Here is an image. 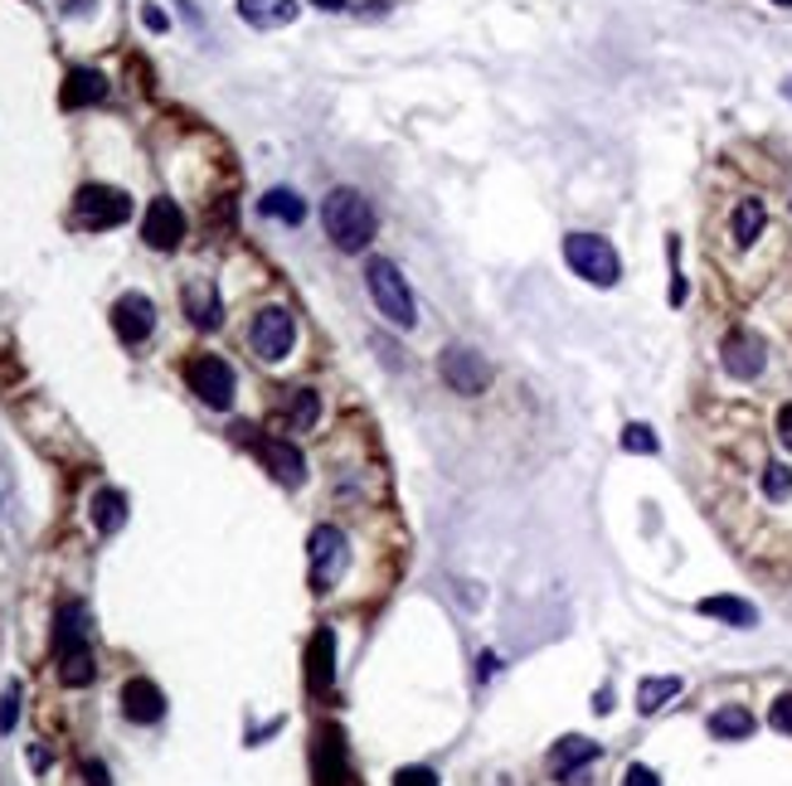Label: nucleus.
I'll use <instances>...</instances> for the list:
<instances>
[{"instance_id":"1","label":"nucleus","mask_w":792,"mask_h":786,"mask_svg":"<svg viewBox=\"0 0 792 786\" xmlns=\"http://www.w3.org/2000/svg\"><path fill=\"white\" fill-rule=\"evenodd\" d=\"M321 224H326V238L336 243L340 253H365V243L374 238V209L360 190H331L321 204Z\"/></svg>"},{"instance_id":"2","label":"nucleus","mask_w":792,"mask_h":786,"mask_svg":"<svg viewBox=\"0 0 792 786\" xmlns=\"http://www.w3.org/2000/svg\"><path fill=\"white\" fill-rule=\"evenodd\" d=\"M365 287H370V297L374 306H380V316H389L399 330H409L413 321H419V301H413V287H409V277L399 273L389 257H374L370 267H365Z\"/></svg>"},{"instance_id":"3","label":"nucleus","mask_w":792,"mask_h":786,"mask_svg":"<svg viewBox=\"0 0 792 786\" xmlns=\"http://www.w3.org/2000/svg\"><path fill=\"white\" fill-rule=\"evenodd\" d=\"M564 263L574 267L583 282H593V287H613V282L623 277V257H617V248L608 238H599V233H569Z\"/></svg>"},{"instance_id":"4","label":"nucleus","mask_w":792,"mask_h":786,"mask_svg":"<svg viewBox=\"0 0 792 786\" xmlns=\"http://www.w3.org/2000/svg\"><path fill=\"white\" fill-rule=\"evenodd\" d=\"M186 384H190L194 399L210 403V408H234L239 379H234V364L219 360V354H194L186 364Z\"/></svg>"},{"instance_id":"5","label":"nucleus","mask_w":792,"mask_h":786,"mask_svg":"<svg viewBox=\"0 0 792 786\" xmlns=\"http://www.w3.org/2000/svg\"><path fill=\"white\" fill-rule=\"evenodd\" d=\"M249 340H253V350H258V360L277 364V360H287V354H292V340H297V321H292V311H283V306H267V311L253 316Z\"/></svg>"},{"instance_id":"6","label":"nucleus","mask_w":792,"mask_h":786,"mask_svg":"<svg viewBox=\"0 0 792 786\" xmlns=\"http://www.w3.org/2000/svg\"><path fill=\"white\" fill-rule=\"evenodd\" d=\"M73 209H78V224H88V229H117L131 219V200L113 185H83Z\"/></svg>"},{"instance_id":"7","label":"nucleus","mask_w":792,"mask_h":786,"mask_svg":"<svg viewBox=\"0 0 792 786\" xmlns=\"http://www.w3.org/2000/svg\"><path fill=\"white\" fill-rule=\"evenodd\" d=\"M437 374H443V384H453V393H467V399H477V393L492 384L486 360L477 350H462V346H447L437 354Z\"/></svg>"},{"instance_id":"8","label":"nucleus","mask_w":792,"mask_h":786,"mask_svg":"<svg viewBox=\"0 0 792 786\" xmlns=\"http://www.w3.org/2000/svg\"><path fill=\"white\" fill-rule=\"evenodd\" d=\"M346 534L331 530V524H321V530H311V583L321 587H331L340 573H346Z\"/></svg>"},{"instance_id":"9","label":"nucleus","mask_w":792,"mask_h":786,"mask_svg":"<svg viewBox=\"0 0 792 786\" xmlns=\"http://www.w3.org/2000/svg\"><path fill=\"white\" fill-rule=\"evenodd\" d=\"M141 238L151 243L156 253L180 248V238H186V214H180V204L176 200H151V204H146Z\"/></svg>"},{"instance_id":"10","label":"nucleus","mask_w":792,"mask_h":786,"mask_svg":"<svg viewBox=\"0 0 792 786\" xmlns=\"http://www.w3.org/2000/svg\"><path fill=\"white\" fill-rule=\"evenodd\" d=\"M113 330H117L122 346H141V340L156 330V306H151V297H141V291H127V297H117V306H113Z\"/></svg>"},{"instance_id":"11","label":"nucleus","mask_w":792,"mask_h":786,"mask_svg":"<svg viewBox=\"0 0 792 786\" xmlns=\"http://www.w3.org/2000/svg\"><path fill=\"white\" fill-rule=\"evenodd\" d=\"M253 452H258V461L273 471V481L283 486H302V476H307V461H302V452L292 447L283 437H253Z\"/></svg>"},{"instance_id":"12","label":"nucleus","mask_w":792,"mask_h":786,"mask_svg":"<svg viewBox=\"0 0 792 786\" xmlns=\"http://www.w3.org/2000/svg\"><path fill=\"white\" fill-rule=\"evenodd\" d=\"M763 360H769V354H763V340L749 336V330H735V336L725 340V370L735 379H759Z\"/></svg>"},{"instance_id":"13","label":"nucleus","mask_w":792,"mask_h":786,"mask_svg":"<svg viewBox=\"0 0 792 786\" xmlns=\"http://www.w3.org/2000/svg\"><path fill=\"white\" fill-rule=\"evenodd\" d=\"M122 714L131 723H156L166 714V694L156 690L151 680H127V690H122Z\"/></svg>"},{"instance_id":"14","label":"nucleus","mask_w":792,"mask_h":786,"mask_svg":"<svg viewBox=\"0 0 792 786\" xmlns=\"http://www.w3.org/2000/svg\"><path fill=\"white\" fill-rule=\"evenodd\" d=\"M107 97V78L97 68H73L64 78V93H59V103L68 107V113H78V107H93Z\"/></svg>"},{"instance_id":"15","label":"nucleus","mask_w":792,"mask_h":786,"mask_svg":"<svg viewBox=\"0 0 792 786\" xmlns=\"http://www.w3.org/2000/svg\"><path fill=\"white\" fill-rule=\"evenodd\" d=\"M54 650L59 656H68V650H88V612H83V602H64V607H59Z\"/></svg>"},{"instance_id":"16","label":"nucleus","mask_w":792,"mask_h":786,"mask_svg":"<svg viewBox=\"0 0 792 786\" xmlns=\"http://www.w3.org/2000/svg\"><path fill=\"white\" fill-rule=\"evenodd\" d=\"M331 680H336V636L316 631L311 650H307V684L321 694V690H331Z\"/></svg>"},{"instance_id":"17","label":"nucleus","mask_w":792,"mask_h":786,"mask_svg":"<svg viewBox=\"0 0 792 786\" xmlns=\"http://www.w3.org/2000/svg\"><path fill=\"white\" fill-rule=\"evenodd\" d=\"M239 15L253 30H283V24L297 20V0H239Z\"/></svg>"},{"instance_id":"18","label":"nucleus","mask_w":792,"mask_h":786,"mask_svg":"<svg viewBox=\"0 0 792 786\" xmlns=\"http://www.w3.org/2000/svg\"><path fill=\"white\" fill-rule=\"evenodd\" d=\"M593 757H599V743H589V739H564V743H555V753H550V772H555V777H574V772L589 767Z\"/></svg>"},{"instance_id":"19","label":"nucleus","mask_w":792,"mask_h":786,"mask_svg":"<svg viewBox=\"0 0 792 786\" xmlns=\"http://www.w3.org/2000/svg\"><path fill=\"white\" fill-rule=\"evenodd\" d=\"M93 524L103 534H117L127 524V496L122 490H97L93 496Z\"/></svg>"},{"instance_id":"20","label":"nucleus","mask_w":792,"mask_h":786,"mask_svg":"<svg viewBox=\"0 0 792 786\" xmlns=\"http://www.w3.org/2000/svg\"><path fill=\"white\" fill-rule=\"evenodd\" d=\"M700 617H720L729 626H753L759 622V612H753V602H745V597H705Z\"/></svg>"},{"instance_id":"21","label":"nucleus","mask_w":792,"mask_h":786,"mask_svg":"<svg viewBox=\"0 0 792 786\" xmlns=\"http://www.w3.org/2000/svg\"><path fill=\"white\" fill-rule=\"evenodd\" d=\"M258 209L267 219H283V224H302V219H307V204H302V194L297 190H267L263 200H258Z\"/></svg>"},{"instance_id":"22","label":"nucleus","mask_w":792,"mask_h":786,"mask_svg":"<svg viewBox=\"0 0 792 786\" xmlns=\"http://www.w3.org/2000/svg\"><path fill=\"white\" fill-rule=\"evenodd\" d=\"M710 733H715V739H725V743H739V739H749V733H753V714H749V709H739V704L715 709V714H710Z\"/></svg>"},{"instance_id":"23","label":"nucleus","mask_w":792,"mask_h":786,"mask_svg":"<svg viewBox=\"0 0 792 786\" xmlns=\"http://www.w3.org/2000/svg\"><path fill=\"white\" fill-rule=\"evenodd\" d=\"M186 301H190V316H194V326H204V330H214L219 321H224V306H219V297L204 282H194V287L186 291Z\"/></svg>"},{"instance_id":"24","label":"nucleus","mask_w":792,"mask_h":786,"mask_svg":"<svg viewBox=\"0 0 792 786\" xmlns=\"http://www.w3.org/2000/svg\"><path fill=\"white\" fill-rule=\"evenodd\" d=\"M59 680H64L68 690H83V684H93V646L59 656Z\"/></svg>"},{"instance_id":"25","label":"nucleus","mask_w":792,"mask_h":786,"mask_svg":"<svg viewBox=\"0 0 792 786\" xmlns=\"http://www.w3.org/2000/svg\"><path fill=\"white\" fill-rule=\"evenodd\" d=\"M676 694H680V680H676V675H662V680H642L637 709H642V714H656V709H662L666 699H676Z\"/></svg>"},{"instance_id":"26","label":"nucleus","mask_w":792,"mask_h":786,"mask_svg":"<svg viewBox=\"0 0 792 786\" xmlns=\"http://www.w3.org/2000/svg\"><path fill=\"white\" fill-rule=\"evenodd\" d=\"M759 233H763V204L759 200H739V209H735V243L739 248H749Z\"/></svg>"},{"instance_id":"27","label":"nucleus","mask_w":792,"mask_h":786,"mask_svg":"<svg viewBox=\"0 0 792 786\" xmlns=\"http://www.w3.org/2000/svg\"><path fill=\"white\" fill-rule=\"evenodd\" d=\"M763 496L769 500H788L792 496V471L788 466H778V461L763 466Z\"/></svg>"},{"instance_id":"28","label":"nucleus","mask_w":792,"mask_h":786,"mask_svg":"<svg viewBox=\"0 0 792 786\" xmlns=\"http://www.w3.org/2000/svg\"><path fill=\"white\" fill-rule=\"evenodd\" d=\"M623 447H627V452H637V457H642V452L652 457V452L662 447V442H656V433H652L647 423H627V427H623Z\"/></svg>"},{"instance_id":"29","label":"nucleus","mask_w":792,"mask_h":786,"mask_svg":"<svg viewBox=\"0 0 792 786\" xmlns=\"http://www.w3.org/2000/svg\"><path fill=\"white\" fill-rule=\"evenodd\" d=\"M292 423L311 427L316 423V393L311 389H292Z\"/></svg>"},{"instance_id":"30","label":"nucleus","mask_w":792,"mask_h":786,"mask_svg":"<svg viewBox=\"0 0 792 786\" xmlns=\"http://www.w3.org/2000/svg\"><path fill=\"white\" fill-rule=\"evenodd\" d=\"M15 714H20V684H10V690L0 694V733L15 729Z\"/></svg>"},{"instance_id":"31","label":"nucleus","mask_w":792,"mask_h":786,"mask_svg":"<svg viewBox=\"0 0 792 786\" xmlns=\"http://www.w3.org/2000/svg\"><path fill=\"white\" fill-rule=\"evenodd\" d=\"M394 786H437V772L433 767H399Z\"/></svg>"},{"instance_id":"32","label":"nucleus","mask_w":792,"mask_h":786,"mask_svg":"<svg viewBox=\"0 0 792 786\" xmlns=\"http://www.w3.org/2000/svg\"><path fill=\"white\" fill-rule=\"evenodd\" d=\"M769 723H773L778 733H788V739H792V694L773 699V709H769Z\"/></svg>"},{"instance_id":"33","label":"nucleus","mask_w":792,"mask_h":786,"mask_svg":"<svg viewBox=\"0 0 792 786\" xmlns=\"http://www.w3.org/2000/svg\"><path fill=\"white\" fill-rule=\"evenodd\" d=\"M623 786H662V777H656L652 767H627V777H623Z\"/></svg>"},{"instance_id":"34","label":"nucleus","mask_w":792,"mask_h":786,"mask_svg":"<svg viewBox=\"0 0 792 786\" xmlns=\"http://www.w3.org/2000/svg\"><path fill=\"white\" fill-rule=\"evenodd\" d=\"M778 442L792 452V403H783V413H778Z\"/></svg>"},{"instance_id":"35","label":"nucleus","mask_w":792,"mask_h":786,"mask_svg":"<svg viewBox=\"0 0 792 786\" xmlns=\"http://www.w3.org/2000/svg\"><path fill=\"white\" fill-rule=\"evenodd\" d=\"M83 777H88V786H107V767L88 763V767H83Z\"/></svg>"},{"instance_id":"36","label":"nucleus","mask_w":792,"mask_h":786,"mask_svg":"<svg viewBox=\"0 0 792 786\" xmlns=\"http://www.w3.org/2000/svg\"><path fill=\"white\" fill-rule=\"evenodd\" d=\"M146 24H151V30H166V15H161V10L146 6Z\"/></svg>"},{"instance_id":"37","label":"nucleus","mask_w":792,"mask_h":786,"mask_svg":"<svg viewBox=\"0 0 792 786\" xmlns=\"http://www.w3.org/2000/svg\"><path fill=\"white\" fill-rule=\"evenodd\" d=\"M88 6H93V0H68V10H73V15H83Z\"/></svg>"},{"instance_id":"38","label":"nucleus","mask_w":792,"mask_h":786,"mask_svg":"<svg viewBox=\"0 0 792 786\" xmlns=\"http://www.w3.org/2000/svg\"><path fill=\"white\" fill-rule=\"evenodd\" d=\"M316 6H321V10H340V6H346V0H316Z\"/></svg>"},{"instance_id":"39","label":"nucleus","mask_w":792,"mask_h":786,"mask_svg":"<svg viewBox=\"0 0 792 786\" xmlns=\"http://www.w3.org/2000/svg\"><path fill=\"white\" fill-rule=\"evenodd\" d=\"M773 6H792V0H773Z\"/></svg>"},{"instance_id":"40","label":"nucleus","mask_w":792,"mask_h":786,"mask_svg":"<svg viewBox=\"0 0 792 786\" xmlns=\"http://www.w3.org/2000/svg\"><path fill=\"white\" fill-rule=\"evenodd\" d=\"M788 97H792V83H788Z\"/></svg>"}]
</instances>
